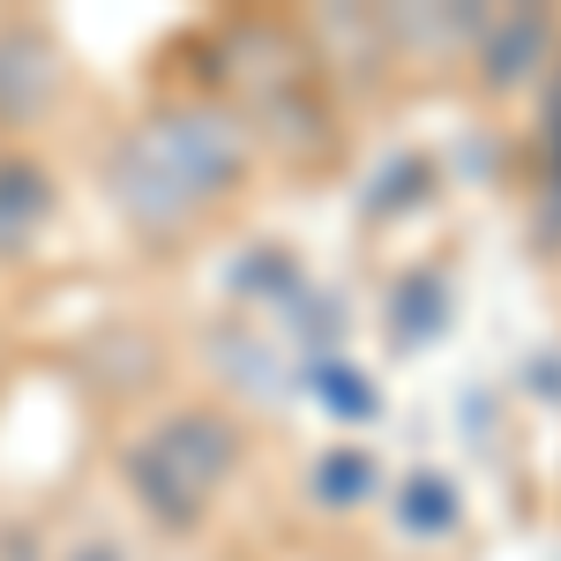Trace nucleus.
<instances>
[{
    "label": "nucleus",
    "mask_w": 561,
    "mask_h": 561,
    "mask_svg": "<svg viewBox=\"0 0 561 561\" xmlns=\"http://www.w3.org/2000/svg\"><path fill=\"white\" fill-rule=\"evenodd\" d=\"M248 173V121L232 105H158L105 158V195L135 232H187Z\"/></svg>",
    "instance_id": "nucleus-1"
},
{
    "label": "nucleus",
    "mask_w": 561,
    "mask_h": 561,
    "mask_svg": "<svg viewBox=\"0 0 561 561\" xmlns=\"http://www.w3.org/2000/svg\"><path fill=\"white\" fill-rule=\"evenodd\" d=\"M121 465H128L135 502L165 531H180V524H195L225 494V479L240 465V427L225 412H165V420H150L128 442Z\"/></svg>",
    "instance_id": "nucleus-2"
},
{
    "label": "nucleus",
    "mask_w": 561,
    "mask_h": 561,
    "mask_svg": "<svg viewBox=\"0 0 561 561\" xmlns=\"http://www.w3.org/2000/svg\"><path fill=\"white\" fill-rule=\"evenodd\" d=\"M60 45L45 38L38 23H0V128L38 121L45 105L60 98Z\"/></svg>",
    "instance_id": "nucleus-3"
},
{
    "label": "nucleus",
    "mask_w": 561,
    "mask_h": 561,
    "mask_svg": "<svg viewBox=\"0 0 561 561\" xmlns=\"http://www.w3.org/2000/svg\"><path fill=\"white\" fill-rule=\"evenodd\" d=\"M479 68H486V83L494 90H510V83H524L539 60H547V15H486V31H479Z\"/></svg>",
    "instance_id": "nucleus-4"
},
{
    "label": "nucleus",
    "mask_w": 561,
    "mask_h": 561,
    "mask_svg": "<svg viewBox=\"0 0 561 561\" xmlns=\"http://www.w3.org/2000/svg\"><path fill=\"white\" fill-rule=\"evenodd\" d=\"M45 217H53L45 173L23 165V158H0V255H23V248L45 232Z\"/></svg>",
    "instance_id": "nucleus-5"
},
{
    "label": "nucleus",
    "mask_w": 561,
    "mask_h": 561,
    "mask_svg": "<svg viewBox=\"0 0 561 561\" xmlns=\"http://www.w3.org/2000/svg\"><path fill=\"white\" fill-rule=\"evenodd\" d=\"M314 494H322L330 510L367 502V494H375V457H359V449H330V457L314 465Z\"/></svg>",
    "instance_id": "nucleus-6"
},
{
    "label": "nucleus",
    "mask_w": 561,
    "mask_h": 561,
    "mask_svg": "<svg viewBox=\"0 0 561 561\" xmlns=\"http://www.w3.org/2000/svg\"><path fill=\"white\" fill-rule=\"evenodd\" d=\"M397 517L412 524V531H449V524H457V494H449V479H412L404 502H397Z\"/></svg>",
    "instance_id": "nucleus-7"
},
{
    "label": "nucleus",
    "mask_w": 561,
    "mask_h": 561,
    "mask_svg": "<svg viewBox=\"0 0 561 561\" xmlns=\"http://www.w3.org/2000/svg\"><path fill=\"white\" fill-rule=\"evenodd\" d=\"M60 561H128V554H121L113 539H76V547H68Z\"/></svg>",
    "instance_id": "nucleus-8"
}]
</instances>
